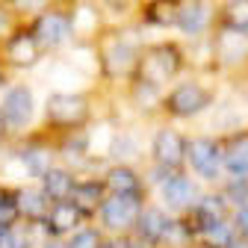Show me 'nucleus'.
<instances>
[{"instance_id": "2eb2a0df", "label": "nucleus", "mask_w": 248, "mask_h": 248, "mask_svg": "<svg viewBox=\"0 0 248 248\" xmlns=\"http://www.w3.org/2000/svg\"><path fill=\"white\" fill-rule=\"evenodd\" d=\"M160 192H163V201L169 207L180 210V207H189L195 201V183L189 180V174H183L180 169H171V171H163Z\"/></svg>"}, {"instance_id": "c756f323", "label": "nucleus", "mask_w": 248, "mask_h": 248, "mask_svg": "<svg viewBox=\"0 0 248 248\" xmlns=\"http://www.w3.org/2000/svg\"><path fill=\"white\" fill-rule=\"evenodd\" d=\"M233 225H236V231H239V233H245V236H248V201L236 207V213H233Z\"/></svg>"}, {"instance_id": "f8f14e48", "label": "nucleus", "mask_w": 248, "mask_h": 248, "mask_svg": "<svg viewBox=\"0 0 248 248\" xmlns=\"http://www.w3.org/2000/svg\"><path fill=\"white\" fill-rule=\"evenodd\" d=\"M186 163H189V169L204 177V180H216L222 171V154H219V142L216 139H192L186 142Z\"/></svg>"}, {"instance_id": "6e6552de", "label": "nucleus", "mask_w": 248, "mask_h": 248, "mask_svg": "<svg viewBox=\"0 0 248 248\" xmlns=\"http://www.w3.org/2000/svg\"><path fill=\"white\" fill-rule=\"evenodd\" d=\"M0 56H3L6 68L30 71V68H36L47 53L39 47V42H36V36H33V33H30L27 21H21L18 27H12L9 33L0 39Z\"/></svg>"}, {"instance_id": "4be33fe9", "label": "nucleus", "mask_w": 248, "mask_h": 248, "mask_svg": "<svg viewBox=\"0 0 248 248\" xmlns=\"http://www.w3.org/2000/svg\"><path fill=\"white\" fill-rule=\"evenodd\" d=\"M18 195V210L27 219H45L47 210H50V198L42 189H33V186H24V189L15 192Z\"/></svg>"}, {"instance_id": "7ed1b4c3", "label": "nucleus", "mask_w": 248, "mask_h": 248, "mask_svg": "<svg viewBox=\"0 0 248 248\" xmlns=\"http://www.w3.org/2000/svg\"><path fill=\"white\" fill-rule=\"evenodd\" d=\"M30 33L36 36L45 53H59L74 42V24H71V0H62L56 6H47L27 18Z\"/></svg>"}, {"instance_id": "dca6fc26", "label": "nucleus", "mask_w": 248, "mask_h": 248, "mask_svg": "<svg viewBox=\"0 0 248 248\" xmlns=\"http://www.w3.org/2000/svg\"><path fill=\"white\" fill-rule=\"evenodd\" d=\"M104 186H107V192H115V195H139L142 192V177L133 166L115 163V166L107 169Z\"/></svg>"}, {"instance_id": "a211bd4d", "label": "nucleus", "mask_w": 248, "mask_h": 248, "mask_svg": "<svg viewBox=\"0 0 248 248\" xmlns=\"http://www.w3.org/2000/svg\"><path fill=\"white\" fill-rule=\"evenodd\" d=\"M18 160H21L24 174H30V177H42V174L53 166L56 151H53L50 145H42V142H30V145L18 154Z\"/></svg>"}, {"instance_id": "6ab92c4d", "label": "nucleus", "mask_w": 248, "mask_h": 248, "mask_svg": "<svg viewBox=\"0 0 248 248\" xmlns=\"http://www.w3.org/2000/svg\"><path fill=\"white\" fill-rule=\"evenodd\" d=\"M80 207L68 198V201H53L50 210H47V225L53 233H68V231H77L80 225Z\"/></svg>"}, {"instance_id": "7c9ffc66", "label": "nucleus", "mask_w": 248, "mask_h": 248, "mask_svg": "<svg viewBox=\"0 0 248 248\" xmlns=\"http://www.w3.org/2000/svg\"><path fill=\"white\" fill-rule=\"evenodd\" d=\"M225 248H248V236H245V233H239V236H231V242H228Z\"/></svg>"}, {"instance_id": "5701e85b", "label": "nucleus", "mask_w": 248, "mask_h": 248, "mask_svg": "<svg viewBox=\"0 0 248 248\" xmlns=\"http://www.w3.org/2000/svg\"><path fill=\"white\" fill-rule=\"evenodd\" d=\"M216 24L248 33V0H219V21Z\"/></svg>"}, {"instance_id": "aec40b11", "label": "nucleus", "mask_w": 248, "mask_h": 248, "mask_svg": "<svg viewBox=\"0 0 248 248\" xmlns=\"http://www.w3.org/2000/svg\"><path fill=\"white\" fill-rule=\"evenodd\" d=\"M169 216L163 213V210H157V207H142L139 210V219H136V228H139V233L145 236V239H151V242H157V239H163L166 236V231H169Z\"/></svg>"}, {"instance_id": "1a4fd4ad", "label": "nucleus", "mask_w": 248, "mask_h": 248, "mask_svg": "<svg viewBox=\"0 0 248 248\" xmlns=\"http://www.w3.org/2000/svg\"><path fill=\"white\" fill-rule=\"evenodd\" d=\"M0 115L6 130H27L36 118V95L27 83H6L0 95Z\"/></svg>"}, {"instance_id": "423d86ee", "label": "nucleus", "mask_w": 248, "mask_h": 248, "mask_svg": "<svg viewBox=\"0 0 248 248\" xmlns=\"http://www.w3.org/2000/svg\"><path fill=\"white\" fill-rule=\"evenodd\" d=\"M219 21V0H177L174 27L183 39H207Z\"/></svg>"}, {"instance_id": "ddd939ff", "label": "nucleus", "mask_w": 248, "mask_h": 248, "mask_svg": "<svg viewBox=\"0 0 248 248\" xmlns=\"http://www.w3.org/2000/svg\"><path fill=\"white\" fill-rule=\"evenodd\" d=\"M174 12H177V0H139L133 18L139 30H171Z\"/></svg>"}, {"instance_id": "9d476101", "label": "nucleus", "mask_w": 248, "mask_h": 248, "mask_svg": "<svg viewBox=\"0 0 248 248\" xmlns=\"http://www.w3.org/2000/svg\"><path fill=\"white\" fill-rule=\"evenodd\" d=\"M139 210H142V201L139 195H115V192H107L98 213L109 231H127L136 225L139 219Z\"/></svg>"}, {"instance_id": "2f4dec72", "label": "nucleus", "mask_w": 248, "mask_h": 248, "mask_svg": "<svg viewBox=\"0 0 248 248\" xmlns=\"http://www.w3.org/2000/svg\"><path fill=\"white\" fill-rule=\"evenodd\" d=\"M6 71H9V68H6V62H3V56H0V89L6 86Z\"/></svg>"}, {"instance_id": "39448f33", "label": "nucleus", "mask_w": 248, "mask_h": 248, "mask_svg": "<svg viewBox=\"0 0 248 248\" xmlns=\"http://www.w3.org/2000/svg\"><path fill=\"white\" fill-rule=\"evenodd\" d=\"M207 53L219 71H248V33L216 24L207 36Z\"/></svg>"}, {"instance_id": "473e14b6", "label": "nucleus", "mask_w": 248, "mask_h": 248, "mask_svg": "<svg viewBox=\"0 0 248 248\" xmlns=\"http://www.w3.org/2000/svg\"><path fill=\"white\" fill-rule=\"evenodd\" d=\"M9 136V130H6V124H3V115H0V142H3Z\"/></svg>"}, {"instance_id": "f704fd0d", "label": "nucleus", "mask_w": 248, "mask_h": 248, "mask_svg": "<svg viewBox=\"0 0 248 248\" xmlns=\"http://www.w3.org/2000/svg\"><path fill=\"white\" fill-rule=\"evenodd\" d=\"M245 183H248V177H245Z\"/></svg>"}, {"instance_id": "b1692460", "label": "nucleus", "mask_w": 248, "mask_h": 248, "mask_svg": "<svg viewBox=\"0 0 248 248\" xmlns=\"http://www.w3.org/2000/svg\"><path fill=\"white\" fill-rule=\"evenodd\" d=\"M225 210H228V198L225 195H201L195 201V219L198 225H210V222H222L225 219Z\"/></svg>"}, {"instance_id": "f257e3e1", "label": "nucleus", "mask_w": 248, "mask_h": 248, "mask_svg": "<svg viewBox=\"0 0 248 248\" xmlns=\"http://www.w3.org/2000/svg\"><path fill=\"white\" fill-rule=\"evenodd\" d=\"M95 45V59H98V71L107 80H133L136 74V62L142 53V30L130 27V21H118L109 24L98 33Z\"/></svg>"}, {"instance_id": "f3484780", "label": "nucleus", "mask_w": 248, "mask_h": 248, "mask_svg": "<svg viewBox=\"0 0 248 248\" xmlns=\"http://www.w3.org/2000/svg\"><path fill=\"white\" fill-rule=\"evenodd\" d=\"M74 186H77V177L71 174V169H65V166H50L45 174H42V192L50 198V204L53 201H68L71 198V192H74Z\"/></svg>"}, {"instance_id": "393cba45", "label": "nucleus", "mask_w": 248, "mask_h": 248, "mask_svg": "<svg viewBox=\"0 0 248 248\" xmlns=\"http://www.w3.org/2000/svg\"><path fill=\"white\" fill-rule=\"evenodd\" d=\"M3 3H6L21 21H27L30 15H36V12H42V9H47V6H56V3H62V0H3Z\"/></svg>"}, {"instance_id": "9b49d317", "label": "nucleus", "mask_w": 248, "mask_h": 248, "mask_svg": "<svg viewBox=\"0 0 248 248\" xmlns=\"http://www.w3.org/2000/svg\"><path fill=\"white\" fill-rule=\"evenodd\" d=\"M151 154H154V163L157 169H180L186 163V136L174 127H160L154 133V142H151Z\"/></svg>"}, {"instance_id": "cd10ccee", "label": "nucleus", "mask_w": 248, "mask_h": 248, "mask_svg": "<svg viewBox=\"0 0 248 248\" xmlns=\"http://www.w3.org/2000/svg\"><path fill=\"white\" fill-rule=\"evenodd\" d=\"M204 228V236H207V242L213 245V248H222V245H228L231 242V231H228V225H225V219L222 222H210V225H201Z\"/></svg>"}, {"instance_id": "72a5a7b5", "label": "nucleus", "mask_w": 248, "mask_h": 248, "mask_svg": "<svg viewBox=\"0 0 248 248\" xmlns=\"http://www.w3.org/2000/svg\"><path fill=\"white\" fill-rule=\"evenodd\" d=\"M45 248H59V245H56V242H47V245H45Z\"/></svg>"}, {"instance_id": "c85d7f7f", "label": "nucleus", "mask_w": 248, "mask_h": 248, "mask_svg": "<svg viewBox=\"0 0 248 248\" xmlns=\"http://www.w3.org/2000/svg\"><path fill=\"white\" fill-rule=\"evenodd\" d=\"M101 233L92 231V228H80L74 231V236L68 239V248H101Z\"/></svg>"}, {"instance_id": "a878e982", "label": "nucleus", "mask_w": 248, "mask_h": 248, "mask_svg": "<svg viewBox=\"0 0 248 248\" xmlns=\"http://www.w3.org/2000/svg\"><path fill=\"white\" fill-rule=\"evenodd\" d=\"M98 6L104 9V15L109 18H121V21H130L136 15L139 0H98Z\"/></svg>"}, {"instance_id": "0eeeda50", "label": "nucleus", "mask_w": 248, "mask_h": 248, "mask_svg": "<svg viewBox=\"0 0 248 248\" xmlns=\"http://www.w3.org/2000/svg\"><path fill=\"white\" fill-rule=\"evenodd\" d=\"M216 101L213 89L201 80H183L163 95V109L169 118H195Z\"/></svg>"}, {"instance_id": "412c9836", "label": "nucleus", "mask_w": 248, "mask_h": 248, "mask_svg": "<svg viewBox=\"0 0 248 248\" xmlns=\"http://www.w3.org/2000/svg\"><path fill=\"white\" fill-rule=\"evenodd\" d=\"M104 195H107L104 180H83V183L74 186V192H71V198H74V204L80 207V213H95V210L101 207Z\"/></svg>"}, {"instance_id": "bb28decb", "label": "nucleus", "mask_w": 248, "mask_h": 248, "mask_svg": "<svg viewBox=\"0 0 248 248\" xmlns=\"http://www.w3.org/2000/svg\"><path fill=\"white\" fill-rule=\"evenodd\" d=\"M18 195L9 192V189H0V228H12L18 222Z\"/></svg>"}, {"instance_id": "4468645a", "label": "nucleus", "mask_w": 248, "mask_h": 248, "mask_svg": "<svg viewBox=\"0 0 248 248\" xmlns=\"http://www.w3.org/2000/svg\"><path fill=\"white\" fill-rule=\"evenodd\" d=\"M222 169L233 177H248V133H231L219 142Z\"/></svg>"}, {"instance_id": "20e7f679", "label": "nucleus", "mask_w": 248, "mask_h": 248, "mask_svg": "<svg viewBox=\"0 0 248 248\" xmlns=\"http://www.w3.org/2000/svg\"><path fill=\"white\" fill-rule=\"evenodd\" d=\"M92 118V98L86 92H50L45 101V124L53 130H80Z\"/></svg>"}, {"instance_id": "f03ea898", "label": "nucleus", "mask_w": 248, "mask_h": 248, "mask_svg": "<svg viewBox=\"0 0 248 248\" xmlns=\"http://www.w3.org/2000/svg\"><path fill=\"white\" fill-rule=\"evenodd\" d=\"M189 65V56H186V47L174 39H163V42H145L139 62H136V74L133 80L148 83L154 89H166L171 86L180 71Z\"/></svg>"}]
</instances>
